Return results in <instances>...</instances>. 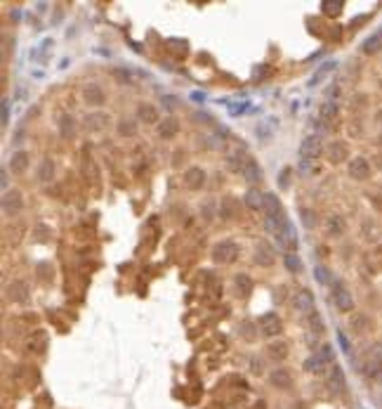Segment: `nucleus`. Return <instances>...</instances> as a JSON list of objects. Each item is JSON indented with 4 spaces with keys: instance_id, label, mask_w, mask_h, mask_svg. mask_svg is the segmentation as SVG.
<instances>
[{
    "instance_id": "nucleus-1",
    "label": "nucleus",
    "mask_w": 382,
    "mask_h": 409,
    "mask_svg": "<svg viewBox=\"0 0 382 409\" xmlns=\"http://www.w3.org/2000/svg\"><path fill=\"white\" fill-rule=\"evenodd\" d=\"M321 154H323V144H321L318 135H309L300 142V159L302 161H316Z\"/></svg>"
},
{
    "instance_id": "nucleus-2",
    "label": "nucleus",
    "mask_w": 382,
    "mask_h": 409,
    "mask_svg": "<svg viewBox=\"0 0 382 409\" xmlns=\"http://www.w3.org/2000/svg\"><path fill=\"white\" fill-rule=\"evenodd\" d=\"M236 256H238V244L236 241H220L217 246L212 248V260L215 263H222V265L233 263Z\"/></svg>"
},
{
    "instance_id": "nucleus-3",
    "label": "nucleus",
    "mask_w": 382,
    "mask_h": 409,
    "mask_svg": "<svg viewBox=\"0 0 382 409\" xmlns=\"http://www.w3.org/2000/svg\"><path fill=\"white\" fill-rule=\"evenodd\" d=\"M333 303H335V308H338L340 313H349L351 308H354V298H351L349 289L342 281L333 284Z\"/></svg>"
},
{
    "instance_id": "nucleus-4",
    "label": "nucleus",
    "mask_w": 382,
    "mask_h": 409,
    "mask_svg": "<svg viewBox=\"0 0 382 409\" xmlns=\"http://www.w3.org/2000/svg\"><path fill=\"white\" fill-rule=\"evenodd\" d=\"M255 263L260 265V268H271L274 265V260H276V256H274V248L267 244L265 239L262 241H257V246H255Z\"/></svg>"
},
{
    "instance_id": "nucleus-5",
    "label": "nucleus",
    "mask_w": 382,
    "mask_h": 409,
    "mask_svg": "<svg viewBox=\"0 0 382 409\" xmlns=\"http://www.w3.org/2000/svg\"><path fill=\"white\" fill-rule=\"evenodd\" d=\"M260 329L265 336H278L281 334V319L276 313H267L260 317Z\"/></svg>"
},
{
    "instance_id": "nucleus-6",
    "label": "nucleus",
    "mask_w": 382,
    "mask_h": 409,
    "mask_svg": "<svg viewBox=\"0 0 382 409\" xmlns=\"http://www.w3.org/2000/svg\"><path fill=\"white\" fill-rule=\"evenodd\" d=\"M349 175L354 180H366V178H371V163L366 161L363 156H354L349 161Z\"/></svg>"
},
{
    "instance_id": "nucleus-7",
    "label": "nucleus",
    "mask_w": 382,
    "mask_h": 409,
    "mask_svg": "<svg viewBox=\"0 0 382 409\" xmlns=\"http://www.w3.org/2000/svg\"><path fill=\"white\" fill-rule=\"evenodd\" d=\"M21 206H24V201H21V192H17V189L5 192V196H2V211H5V216L19 213Z\"/></svg>"
},
{
    "instance_id": "nucleus-8",
    "label": "nucleus",
    "mask_w": 382,
    "mask_h": 409,
    "mask_svg": "<svg viewBox=\"0 0 382 409\" xmlns=\"http://www.w3.org/2000/svg\"><path fill=\"white\" fill-rule=\"evenodd\" d=\"M293 303H295V308L300 310V313H307V315L314 313V293H311L309 289L297 291L295 298H293Z\"/></svg>"
},
{
    "instance_id": "nucleus-9",
    "label": "nucleus",
    "mask_w": 382,
    "mask_h": 409,
    "mask_svg": "<svg viewBox=\"0 0 382 409\" xmlns=\"http://www.w3.org/2000/svg\"><path fill=\"white\" fill-rule=\"evenodd\" d=\"M5 293H7V298H10V301L21 303V301H26V296H29V286H26V281L14 279L12 284H7Z\"/></svg>"
},
{
    "instance_id": "nucleus-10",
    "label": "nucleus",
    "mask_w": 382,
    "mask_h": 409,
    "mask_svg": "<svg viewBox=\"0 0 382 409\" xmlns=\"http://www.w3.org/2000/svg\"><path fill=\"white\" fill-rule=\"evenodd\" d=\"M184 184L189 187V189H201L203 184H205V171L203 168H189V171L184 173Z\"/></svg>"
},
{
    "instance_id": "nucleus-11",
    "label": "nucleus",
    "mask_w": 382,
    "mask_h": 409,
    "mask_svg": "<svg viewBox=\"0 0 382 409\" xmlns=\"http://www.w3.org/2000/svg\"><path fill=\"white\" fill-rule=\"evenodd\" d=\"M83 97L87 104H92V107H99V104H104V90L97 86V83H87L83 88Z\"/></svg>"
},
{
    "instance_id": "nucleus-12",
    "label": "nucleus",
    "mask_w": 382,
    "mask_h": 409,
    "mask_svg": "<svg viewBox=\"0 0 382 409\" xmlns=\"http://www.w3.org/2000/svg\"><path fill=\"white\" fill-rule=\"evenodd\" d=\"M241 175H243V180H248V182H257V180H262V168L257 166V161L245 159V163L241 166Z\"/></svg>"
},
{
    "instance_id": "nucleus-13",
    "label": "nucleus",
    "mask_w": 382,
    "mask_h": 409,
    "mask_svg": "<svg viewBox=\"0 0 382 409\" xmlns=\"http://www.w3.org/2000/svg\"><path fill=\"white\" fill-rule=\"evenodd\" d=\"M328 386H330L333 393H342V390H344L347 381H344V371H342V366L333 364V369H330V376H328Z\"/></svg>"
},
{
    "instance_id": "nucleus-14",
    "label": "nucleus",
    "mask_w": 382,
    "mask_h": 409,
    "mask_svg": "<svg viewBox=\"0 0 382 409\" xmlns=\"http://www.w3.org/2000/svg\"><path fill=\"white\" fill-rule=\"evenodd\" d=\"M137 119L142 123H158V109L153 107V104H147V102H142L137 107Z\"/></svg>"
},
{
    "instance_id": "nucleus-15",
    "label": "nucleus",
    "mask_w": 382,
    "mask_h": 409,
    "mask_svg": "<svg viewBox=\"0 0 382 409\" xmlns=\"http://www.w3.org/2000/svg\"><path fill=\"white\" fill-rule=\"evenodd\" d=\"M382 369V348L378 345V348H373L371 357H368V362H366V374L368 376H378Z\"/></svg>"
},
{
    "instance_id": "nucleus-16",
    "label": "nucleus",
    "mask_w": 382,
    "mask_h": 409,
    "mask_svg": "<svg viewBox=\"0 0 382 409\" xmlns=\"http://www.w3.org/2000/svg\"><path fill=\"white\" fill-rule=\"evenodd\" d=\"M265 211H267V218H281L283 216V206H281V201L276 199V194H271V192L265 194Z\"/></svg>"
},
{
    "instance_id": "nucleus-17",
    "label": "nucleus",
    "mask_w": 382,
    "mask_h": 409,
    "mask_svg": "<svg viewBox=\"0 0 382 409\" xmlns=\"http://www.w3.org/2000/svg\"><path fill=\"white\" fill-rule=\"evenodd\" d=\"M347 156H349V149H347V144L344 142H330L328 147V159L333 163H340V161H347Z\"/></svg>"
},
{
    "instance_id": "nucleus-18",
    "label": "nucleus",
    "mask_w": 382,
    "mask_h": 409,
    "mask_svg": "<svg viewBox=\"0 0 382 409\" xmlns=\"http://www.w3.org/2000/svg\"><path fill=\"white\" fill-rule=\"evenodd\" d=\"M180 133V121L177 119H163V123H158V135L163 140H170V137H175Z\"/></svg>"
},
{
    "instance_id": "nucleus-19",
    "label": "nucleus",
    "mask_w": 382,
    "mask_h": 409,
    "mask_svg": "<svg viewBox=\"0 0 382 409\" xmlns=\"http://www.w3.org/2000/svg\"><path fill=\"white\" fill-rule=\"evenodd\" d=\"M29 159H31V156H29V154H26L24 149L14 151V154L10 156V168H12V173H17V175H19V173L26 171V168H29Z\"/></svg>"
},
{
    "instance_id": "nucleus-20",
    "label": "nucleus",
    "mask_w": 382,
    "mask_h": 409,
    "mask_svg": "<svg viewBox=\"0 0 382 409\" xmlns=\"http://www.w3.org/2000/svg\"><path fill=\"white\" fill-rule=\"evenodd\" d=\"M335 66H338L335 62H323V64H321L316 71H314V76L309 78V86L314 88V86H318L321 81H326V78H328V74H333V71H335Z\"/></svg>"
},
{
    "instance_id": "nucleus-21",
    "label": "nucleus",
    "mask_w": 382,
    "mask_h": 409,
    "mask_svg": "<svg viewBox=\"0 0 382 409\" xmlns=\"http://www.w3.org/2000/svg\"><path fill=\"white\" fill-rule=\"evenodd\" d=\"M106 121H109V116L102 114V111L87 114V116H85V128H87V130H102L106 126Z\"/></svg>"
},
{
    "instance_id": "nucleus-22",
    "label": "nucleus",
    "mask_w": 382,
    "mask_h": 409,
    "mask_svg": "<svg viewBox=\"0 0 382 409\" xmlns=\"http://www.w3.org/2000/svg\"><path fill=\"white\" fill-rule=\"evenodd\" d=\"M59 133H62L64 140H69V137L76 135V121L71 114H64L62 119H59Z\"/></svg>"
},
{
    "instance_id": "nucleus-23",
    "label": "nucleus",
    "mask_w": 382,
    "mask_h": 409,
    "mask_svg": "<svg viewBox=\"0 0 382 409\" xmlns=\"http://www.w3.org/2000/svg\"><path fill=\"white\" fill-rule=\"evenodd\" d=\"M326 366H328V362H326L323 357L318 355V353H316V355H311V357H307V360H305V369H307L309 374H321V371H323Z\"/></svg>"
},
{
    "instance_id": "nucleus-24",
    "label": "nucleus",
    "mask_w": 382,
    "mask_h": 409,
    "mask_svg": "<svg viewBox=\"0 0 382 409\" xmlns=\"http://www.w3.org/2000/svg\"><path fill=\"white\" fill-rule=\"evenodd\" d=\"M326 232H328L330 237H340L342 232H344V220L340 216H330L326 220Z\"/></svg>"
},
{
    "instance_id": "nucleus-25",
    "label": "nucleus",
    "mask_w": 382,
    "mask_h": 409,
    "mask_svg": "<svg viewBox=\"0 0 382 409\" xmlns=\"http://www.w3.org/2000/svg\"><path fill=\"white\" fill-rule=\"evenodd\" d=\"M271 383H274L276 388H281V390H286V388H290L293 378L288 374V369H276L274 374H271Z\"/></svg>"
},
{
    "instance_id": "nucleus-26",
    "label": "nucleus",
    "mask_w": 382,
    "mask_h": 409,
    "mask_svg": "<svg viewBox=\"0 0 382 409\" xmlns=\"http://www.w3.org/2000/svg\"><path fill=\"white\" fill-rule=\"evenodd\" d=\"M54 175V163L52 159H42L40 161V168H38V180L40 182H50Z\"/></svg>"
},
{
    "instance_id": "nucleus-27",
    "label": "nucleus",
    "mask_w": 382,
    "mask_h": 409,
    "mask_svg": "<svg viewBox=\"0 0 382 409\" xmlns=\"http://www.w3.org/2000/svg\"><path fill=\"white\" fill-rule=\"evenodd\" d=\"M245 204H248V208H265V194L257 192V189H248V194H245Z\"/></svg>"
},
{
    "instance_id": "nucleus-28",
    "label": "nucleus",
    "mask_w": 382,
    "mask_h": 409,
    "mask_svg": "<svg viewBox=\"0 0 382 409\" xmlns=\"http://www.w3.org/2000/svg\"><path fill=\"white\" fill-rule=\"evenodd\" d=\"M116 130H118L120 137H132V135H137V123H135V121L123 119V121H118Z\"/></svg>"
},
{
    "instance_id": "nucleus-29",
    "label": "nucleus",
    "mask_w": 382,
    "mask_h": 409,
    "mask_svg": "<svg viewBox=\"0 0 382 409\" xmlns=\"http://www.w3.org/2000/svg\"><path fill=\"white\" fill-rule=\"evenodd\" d=\"M236 289H238V293L241 296H250L253 293V279L248 277V274H236Z\"/></svg>"
},
{
    "instance_id": "nucleus-30",
    "label": "nucleus",
    "mask_w": 382,
    "mask_h": 409,
    "mask_svg": "<svg viewBox=\"0 0 382 409\" xmlns=\"http://www.w3.org/2000/svg\"><path fill=\"white\" fill-rule=\"evenodd\" d=\"M335 116H338V104H335V102L321 104V121H333Z\"/></svg>"
},
{
    "instance_id": "nucleus-31",
    "label": "nucleus",
    "mask_w": 382,
    "mask_h": 409,
    "mask_svg": "<svg viewBox=\"0 0 382 409\" xmlns=\"http://www.w3.org/2000/svg\"><path fill=\"white\" fill-rule=\"evenodd\" d=\"M380 47H382V36H380V33H375V36H371V38L363 43V52H368V54L378 52Z\"/></svg>"
},
{
    "instance_id": "nucleus-32",
    "label": "nucleus",
    "mask_w": 382,
    "mask_h": 409,
    "mask_svg": "<svg viewBox=\"0 0 382 409\" xmlns=\"http://www.w3.org/2000/svg\"><path fill=\"white\" fill-rule=\"evenodd\" d=\"M286 268L290 270V272H300V270H302V263H300V258H297L295 253H288L286 256Z\"/></svg>"
},
{
    "instance_id": "nucleus-33",
    "label": "nucleus",
    "mask_w": 382,
    "mask_h": 409,
    "mask_svg": "<svg viewBox=\"0 0 382 409\" xmlns=\"http://www.w3.org/2000/svg\"><path fill=\"white\" fill-rule=\"evenodd\" d=\"M300 216H302V223H305V227H314V225H316V216H314V211H309V208H302V211H300Z\"/></svg>"
},
{
    "instance_id": "nucleus-34",
    "label": "nucleus",
    "mask_w": 382,
    "mask_h": 409,
    "mask_svg": "<svg viewBox=\"0 0 382 409\" xmlns=\"http://www.w3.org/2000/svg\"><path fill=\"white\" fill-rule=\"evenodd\" d=\"M351 326H354V329H356L359 334H363V331L368 329V319H366L363 315H356V317L351 319Z\"/></svg>"
},
{
    "instance_id": "nucleus-35",
    "label": "nucleus",
    "mask_w": 382,
    "mask_h": 409,
    "mask_svg": "<svg viewBox=\"0 0 382 409\" xmlns=\"http://www.w3.org/2000/svg\"><path fill=\"white\" fill-rule=\"evenodd\" d=\"M309 324H311V329H314L316 334H323V322H321V317H318L316 310L309 315Z\"/></svg>"
},
{
    "instance_id": "nucleus-36",
    "label": "nucleus",
    "mask_w": 382,
    "mask_h": 409,
    "mask_svg": "<svg viewBox=\"0 0 382 409\" xmlns=\"http://www.w3.org/2000/svg\"><path fill=\"white\" fill-rule=\"evenodd\" d=\"M321 10L326 12V14H340L342 12V2H323Z\"/></svg>"
},
{
    "instance_id": "nucleus-37",
    "label": "nucleus",
    "mask_w": 382,
    "mask_h": 409,
    "mask_svg": "<svg viewBox=\"0 0 382 409\" xmlns=\"http://www.w3.org/2000/svg\"><path fill=\"white\" fill-rule=\"evenodd\" d=\"M269 355H271V357H278V360H283V357L288 355V353H286V345H283V343L269 345Z\"/></svg>"
},
{
    "instance_id": "nucleus-38",
    "label": "nucleus",
    "mask_w": 382,
    "mask_h": 409,
    "mask_svg": "<svg viewBox=\"0 0 382 409\" xmlns=\"http://www.w3.org/2000/svg\"><path fill=\"white\" fill-rule=\"evenodd\" d=\"M318 355L323 357L328 364H333V357H335V353H333V345H323V348L318 350Z\"/></svg>"
},
{
    "instance_id": "nucleus-39",
    "label": "nucleus",
    "mask_w": 382,
    "mask_h": 409,
    "mask_svg": "<svg viewBox=\"0 0 382 409\" xmlns=\"http://www.w3.org/2000/svg\"><path fill=\"white\" fill-rule=\"evenodd\" d=\"M10 123V99H2V126Z\"/></svg>"
},
{
    "instance_id": "nucleus-40",
    "label": "nucleus",
    "mask_w": 382,
    "mask_h": 409,
    "mask_svg": "<svg viewBox=\"0 0 382 409\" xmlns=\"http://www.w3.org/2000/svg\"><path fill=\"white\" fill-rule=\"evenodd\" d=\"M255 78H257V81H262V78H267V76H269V66L267 64H260L257 66V69H255Z\"/></svg>"
},
{
    "instance_id": "nucleus-41",
    "label": "nucleus",
    "mask_w": 382,
    "mask_h": 409,
    "mask_svg": "<svg viewBox=\"0 0 382 409\" xmlns=\"http://www.w3.org/2000/svg\"><path fill=\"white\" fill-rule=\"evenodd\" d=\"M114 76H116L120 83H130V81H132V78H130V74H127V71H123V69H114Z\"/></svg>"
},
{
    "instance_id": "nucleus-42",
    "label": "nucleus",
    "mask_w": 382,
    "mask_h": 409,
    "mask_svg": "<svg viewBox=\"0 0 382 409\" xmlns=\"http://www.w3.org/2000/svg\"><path fill=\"white\" fill-rule=\"evenodd\" d=\"M314 272H316V279L321 281V284H328V270H326V268H316Z\"/></svg>"
},
{
    "instance_id": "nucleus-43",
    "label": "nucleus",
    "mask_w": 382,
    "mask_h": 409,
    "mask_svg": "<svg viewBox=\"0 0 382 409\" xmlns=\"http://www.w3.org/2000/svg\"><path fill=\"white\" fill-rule=\"evenodd\" d=\"M163 107L172 111V109L177 107V97H170V95H165V97H163Z\"/></svg>"
},
{
    "instance_id": "nucleus-44",
    "label": "nucleus",
    "mask_w": 382,
    "mask_h": 409,
    "mask_svg": "<svg viewBox=\"0 0 382 409\" xmlns=\"http://www.w3.org/2000/svg\"><path fill=\"white\" fill-rule=\"evenodd\" d=\"M0 178H2V187H7V171H5V168H2V175H0Z\"/></svg>"
},
{
    "instance_id": "nucleus-45",
    "label": "nucleus",
    "mask_w": 382,
    "mask_h": 409,
    "mask_svg": "<svg viewBox=\"0 0 382 409\" xmlns=\"http://www.w3.org/2000/svg\"><path fill=\"white\" fill-rule=\"evenodd\" d=\"M380 383H382V376H380Z\"/></svg>"
}]
</instances>
